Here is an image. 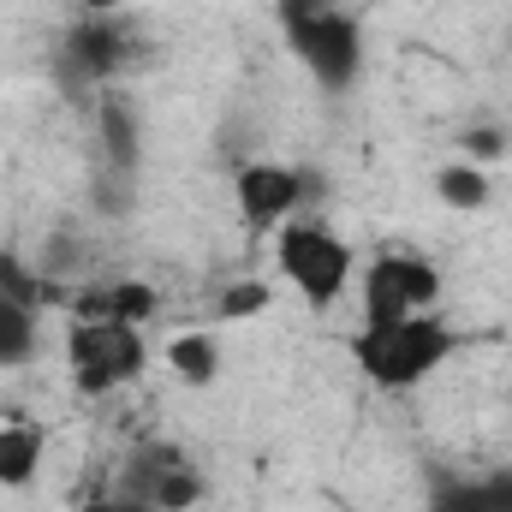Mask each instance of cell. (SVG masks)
Returning a JSON list of instances; mask_svg holds the SVG:
<instances>
[{"label":"cell","instance_id":"1","mask_svg":"<svg viewBox=\"0 0 512 512\" xmlns=\"http://www.w3.org/2000/svg\"><path fill=\"white\" fill-rule=\"evenodd\" d=\"M274 24L322 96H346L364 78V24L340 0H274Z\"/></svg>","mask_w":512,"mask_h":512},{"label":"cell","instance_id":"2","mask_svg":"<svg viewBox=\"0 0 512 512\" xmlns=\"http://www.w3.org/2000/svg\"><path fill=\"white\" fill-rule=\"evenodd\" d=\"M352 358H358V370L382 387V393H405V387H423L453 358V328L435 310H417L405 322L364 328L352 340Z\"/></svg>","mask_w":512,"mask_h":512},{"label":"cell","instance_id":"3","mask_svg":"<svg viewBox=\"0 0 512 512\" xmlns=\"http://www.w3.org/2000/svg\"><path fill=\"white\" fill-rule=\"evenodd\" d=\"M143 364H149V346H143V328H131V322H84L78 316L66 334V370H72L78 393H90V399L131 387L143 376Z\"/></svg>","mask_w":512,"mask_h":512},{"label":"cell","instance_id":"4","mask_svg":"<svg viewBox=\"0 0 512 512\" xmlns=\"http://www.w3.org/2000/svg\"><path fill=\"white\" fill-rule=\"evenodd\" d=\"M280 274L316 304V310H328L340 292H346V280H352V251H346V239L340 233H328L322 221H310V215H292L286 227H280Z\"/></svg>","mask_w":512,"mask_h":512},{"label":"cell","instance_id":"5","mask_svg":"<svg viewBox=\"0 0 512 512\" xmlns=\"http://www.w3.org/2000/svg\"><path fill=\"white\" fill-rule=\"evenodd\" d=\"M364 328H387V322H405L417 310H435L441 298V268L429 256H411V251H387L364 268Z\"/></svg>","mask_w":512,"mask_h":512},{"label":"cell","instance_id":"6","mask_svg":"<svg viewBox=\"0 0 512 512\" xmlns=\"http://www.w3.org/2000/svg\"><path fill=\"white\" fill-rule=\"evenodd\" d=\"M137 48L143 42H137V24H131L126 12H84L66 30V42H60V66L78 84H114L137 60Z\"/></svg>","mask_w":512,"mask_h":512},{"label":"cell","instance_id":"7","mask_svg":"<svg viewBox=\"0 0 512 512\" xmlns=\"http://www.w3.org/2000/svg\"><path fill=\"white\" fill-rule=\"evenodd\" d=\"M233 203H239V221L251 233H280L304 203H310V179L286 161H239L233 173Z\"/></svg>","mask_w":512,"mask_h":512},{"label":"cell","instance_id":"8","mask_svg":"<svg viewBox=\"0 0 512 512\" xmlns=\"http://www.w3.org/2000/svg\"><path fill=\"white\" fill-rule=\"evenodd\" d=\"M120 495H131V501H143L155 512H191L203 501V477H197V465L179 447L155 441V447H143L126 465V489Z\"/></svg>","mask_w":512,"mask_h":512},{"label":"cell","instance_id":"9","mask_svg":"<svg viewBox=\"0 0 512 512\" xmlns=\"http://www.w3.org/2000/svg\"><path fill=\"white\" fill-rule=\"evenodd\" d=\"M84 322H131V328H143L149 316H155V286H143V280H114V286H90L78 304H72Z\"/></svg>","mask_w":512,"mask_h":512},{"label":"cell","instance_id":"10","mask_svg":"<svg viewBox=\"0 0 512 512\" xmlns=\"http://www.w3.org/2000/svg\"><path fill=\"white\" fill-rule=\"evenodd\" d=\"M48 459L42 423H0V489H30Z\"/></svg>","mask_w":512,"mask_h":512},{"label":"cell","instance_id":"11","mask_svg":"<svg viewBox=\"0 0 512 512\" xmlns=\"http://www.w3.org/2000/svg\"><path fill=\"white\" fill-rule=\"evenodd\" d=\"M167 370H173L185 387H215L221 382V340L203 334V328L167 340Z\"/></svg>","mask_w":512,"mask_h":512},{"label":"cell","instance_id":"12","mask_svg":"<svg viewBox=\"0 0 512 512\" xmlns=\"http://www.w3.org/2000/svg\"><path fill=\"white\" fill-rule=\"evenodd\" d=\"M429 512H512V471H489L471 483H447Z\"/></svg>","mask_w":512,"mask_h":512},{"label":"cell","instance_id":"13","mask_svg":"<svg viewBox=\"0 0 512 512\" xmlns=\"http://www.w3.org/2000/svg\"><path fill=\"white\" fill-rule=\"evenodd\" d=\"M435 197L447 203V209H483L489 197H495V179L477 167V161H447L441 173H435Z\"/></svg>","mask_w":512,"mask_h":512},{"label":"cell","instance_id":"14","mask_svg":"<svg viewBox=\"0 0 512 512\" xmlns=\"http://www.w3.org/2000/svg\"><path fill=\"white\" fill-rule=\"evenodd\" d=\"M36 358V310L0 298V370H18Z\"/></svg>","mask_w":512,"mask_h":512},{"label":"cell","instance_id":"15","mask_svg":"<svg viewBox=\"0 0 512 512\" xmlns=\"http://www.w3.org/2000/svg\"><path fill=\"white\" fill-rule=\"evenodd\" d=\"M102 149H108V161H114L120 173L137 167V114H131L120 96L102 102Z\"/></svg>","mask_w":512,"mask_h":512},{"label":"cell","instance_id":"16","mask_svg":"<svg viewBox=\"0 0 512 512\" xmlns=\"http://www.w3.org/2000/svg\"><path fill=\"white\" fill-rule=\"evenodd\" d=\"M268 304H274V286H268V280H239V286L221 292L215 316H221V322H251V316H262Z\"/></svg>","mask_w":512,"mask_h":512},{"label":"cell","instance_id":"17","mask_svg":"<svg viewBox=\"0 0 512 512\" xmlns=\"http://www.w3.org/2000/svg\"><path fill=\"white\" fill-rule=\"evenodd\" d=\"M0 298H6V304H30V310L42 304V286H36V274H30L18 256H6V251H0Z\"/></svg>","mask_w":512,"mask_h":512},{"label":"cell","instance_id":"18","mask_svg":"<svg viewBox=\"0 0 512 512\" xmlns=\"http://www.w3.org/2000/svg\"><path fill=\"white\" fill-rule=\"evenodd\" d=\"M459 149H465V161H477V167H483V161H501V155H507V131L501 126H465L459 131Z\"/></svg>","mask_w":512,"mask_h":512},{"label":"cell","instance_id":"19","mask_svg":"<svg viewBox=\"0 0 512 512\" xmlns=\"http://www.w3.org/2000/svg\"><path fill=\"white\" fill-rule=\"evenodd\" d=\"M131 0H84V12H126Z\"/></svg>","mask_w":512,"mask_h":512}]
</instances>
